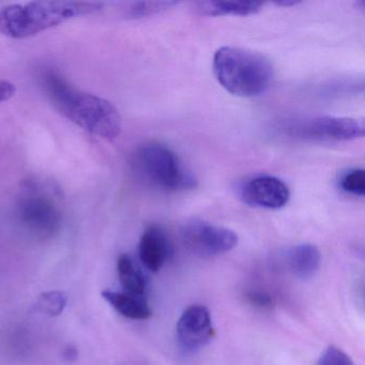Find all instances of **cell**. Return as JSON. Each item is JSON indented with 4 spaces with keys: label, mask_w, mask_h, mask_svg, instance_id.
Listing matches in <instances>:
<instances>
[{
    "label": "cell",
    "mask_w": 365,
    "mask_h": 365,
    "mask_svg": "<svg viewBox=\"0 0 365 365\" xmlns=\"http://www.w3.org/2000/svg\"><path fill=\"white\" fill-rule=\"evenodd\" d=\"M300 1H290V0H284V1H279L275 3L277 6H281V7H292V6L299 5Z\"/></svg>",
    "instance_id": "44dd1931"
},
{
    "label": "cell",
    "mask_w": 365,
    "mask_h": 365,
    "mask_svg": "<svg viewBox=\"0 0 365 365\" xmlns=\"http://www.w3.org/2000/svg\"><path fill=\"white\" fill-rule=\"evenodd\" d=\"M16 93V86L7 81H0V104L11 99Z\"/></svg>",
    "instance_id": "d6986e66"
},
{
    "label": "cell",
    "mask_w": 365,
    "mask_h": 365,
    "mask_svg": "<svg viewBox=\"0 0 365 365\" xmlns=\"http://www.w3.org/2000/svg\"><path fill=\"white\" fill-rule=\"evenodd\" d=\"M215 337L210 312L204 305L187 307L177 322L179 345L187 352L197 351Z\"/></svg>",
    "instance_id": "9c48e42d"
},
{
    "label": "cell",
    "mask_w": 365,
    "mask_h": 365,
    "mask_svg": "<svg viewBox=\"0 0 365 365\" xmlns=\"http://www.w3.org/2000/svg\"><path fill=\"white\" fill-rule=\"evenodd\" d=\"M181 238L187 251L202 258L227 253L238 243V236L232 230L204 221L185 224L181 230Z\"/></svg>",
    "instance_id": "52a82bcc"
},
{
    "label": "cell",
    "mask_w": 365,
    "mask_h": 365,
    "mask_svg": "<svg viewBox=\"0 0 365 365\" xmlns=\"http://www.w3.org/2000/svg\"><path fill=\"white\" fill-rule=\"evenodd\" d=\"M40 80L48 99L66 118L104 140H114L120 134L121 116L114 104L76 88L55 70L42 72Z\"/></svg>",
    "instance_id": "6da1fadb"
},
{
    "label": "cell",
    "mask_w": 365,
    "mask_h": 365,
    "mask_svg": "<svg viewBox=\"0 0 365 365\" xmlns=\"http://www.w3.org/2000/svg\"><path fill=\"white\" fill-rule=\"evenodd\" d=\"M176 5L175 1H140L130 4L125 11V18L143 19L157 16Z\"/></svg>",
    "instance_id": "9a60e30c"
},
{
    "label": "cell",
    "mask_w": 365,
    "mask_h": 365,
    "mask_svg": "<svg viewBox=\"0 0 365 365\" xmlns=\"http://www.w3.org/2000/svg\"><path fill=\"white\" fill-rule=\"evenodd\" d=\"M297 140L317 143H341L362 138L364 123L351 117L316 116L294 121L285 128Z\"/></svg>",
    "instance_id": "8992f818"
},
{
    "label": "cell",
    "mask_w": 365,
    "mask_h": 365,
    "mask_svg": "<svg viewBox=\"0 0 365 365\" xmlns=\"http://www.w3.org/2000/svg\"><path fill=\"white\" fill-rule=\"evenodd\" d=\"M131 168L145 185L165 193L185 192L197 185L195 177L183 168L178 155L161 143H145L138 147L131 157Z\"/></svg>",
    "instance_id": "277c9868"
},
{
    "label": "cell",
    "mask_w": 365,
    "mask_h": 365,
    "mask_svg": "<svg viewBox=\"0 0 365 365\" xmlns=\"http://www.w3.org/2000/svg\"><path fill=\"white\" fill-rule=\"evenodd\" d=\"M102 297L120 315L129 319H148L153 314L145 297L134 296L125 292H112V290H104L102 292Z\"/></svg>",
    "instance_id": "8fae6325"
},
{
    "label": "cell",
    "mask_w": 365,
    "mask_h": 365,
    "mask_svg": "<svg viewBox=\"0 0 365 365\" xmlns=\"http://www.w3.org/2000/svg\"><path fill=\"white\" fill-rule=\"evenodd\" d=\"M119 279L125 292L134 296L145 297L146 292V279L138 264L132 259L131 256L123 254L119 257L117 264Z\"/></svg>",
    "instance_id": "5bb4252c"
},
{
    "label": "cell",
    "mask_w": 365,
    "mask_h": 365,
    "mask_svg": "<svg viewBox=\"0 0 365 365\" xmlns=\"http://www.w3.org/2000/svg\"><path fill=\"white\" fill-rule=\"evenodd\" d=\"M61 200L52 187L29 180L21 187L16 200V217L23 230L37 240H50L63 224Z\"/></svg>",
    "instance_id": "5b68a950"
},
{
    "label": "cell",
    "mask_w": 365,
    "mask_h": 365,
    "mask_svg": "<svg viewBox=\"0 0 365 365\" xmlns=\"http://www.w3.org/2000/svg\"><path fill=\"white\" fill-rule=\"evenodd\" d=\"M170 239L161 226L151 225L140 237L138 255L145 268L151 272L161 270L170 255Z\"/></svg>",
    "instance_id": "30bf717a"
},
{
    "label": "cell",
    "mask_w": 365,
    "mask_h": 365,
    "mask_svg": "<svg viewBox=\"0 0 365 365\" xmlns=\"http://www.w3.org/2000/svg\"><path fill=\"white\" fill-rule=\"evenodd\" d=\"M101 8V4L87 1H33L8 6L0 9V34L14 39L33 37Z\"/></svg>",
    "instance_id": "3957f363"
},
{
    "label": "cell",
    "mask_w": 365,
    "mask_h": 365,
    "mask_svg": "<svg viewBox=\"0 0 365 365\" xmlns=\"http://www.w3.org/2000/svg\"><path fill=\"white\" fill-rule=\"evenodd\" d=\"M320 260L319 250L309 243L297 245L287 253L288 266L299 279H307L314 277L319 269Z\"/></svg>",
    "instance_id": "7c38bea8"
},
{
    "label": "cell",
    "mask_w": 365,
    "mask_h": 365,
    "mask_svg": "<svg viewBox=\"0 0 365 365\" xmlns=\"http://www.w3.org/2000/svg\"><path fill=\"white\" fill-rule=\"evenodd\" d=\"M341 191L352 196L363 197L365 195V172L362 168L348 170L339 178Z\"/></svg>",
    "instance_id": "e0dca14e"
},
{
    "label": "cell",
    "mask_w": 365,
    "mask_h": 365,
    "mask_svg": "<svg viewBox=\"0 0 365 365\" xmlns=\"http://www.w3.org/2000/svg\"><path fill=\"white\" fill-rule=\"evenodd\" d=\"M317 365H354V363L343 350L330 346L322 352Z\"/></svg>",
    "instance_id": "ac0fdd59"
},
{
    "label": "cell",
    "mask_w": 365,
    "mask_h": 365,
    "mask_svg": "<svg viewBox=\"0 0 365 365\" xmlns=\"http://www.w3.org/2000/svg\"><path fill=\"white\" fill-rule=\"evenodd\" d=\"M213 73L226 91L241 98L262 95L274 78L272 63L264 55L234 46H223L215 52Z\"/></svg>",
    "instance_id": "7a4b0ae2"
},
{
    "label": "cell",
    "mask_w": 365,
    "mask_h": 365,
    "mask_svg": "<svg viewBox=\"0 0 365 365\" xmlns=\"http://www.w3.org/2000/svg\"><path fill=\"white\" fill-rule=\"evenodd\" d=\"M76 356H78V352L74 348H68L65 351V356L69 361H71L72 358H76Z\"/></svg>",
    "instance_id": "7402d4cb"
},
{
    "label": "cell",
    "mask_w": 365,
    "mask_h": 365,
    "mask_svg": "<svg viewBox=\"0 0 365 365\" xmlns=\"http://www.w3.org/2000/svg\"><path fill=\"white\" fill-rule=\"evenodd\" d=\"M67 302L68 297L63 292H44L38 298L37 302H36V309L46 315L57 316L63 313Z\"/></svg>",
    "instance_id": "2e32d148"
},
{
    "label": "cell",
    "mask_w": 365,
    "mask_h": 365,
    "mask_svg": "<svg viewBox=\"0 0 365 365\" xmlns=\"http://www.w3.org/2000/svg\"><path fill=\"white\" fill-rule=\"evenodd\" d=\"M264 4L253 1H200L195 4L198 14L205 16H240L258 14Z\"/></svg>",
    "instance_id": "4fadbf2b"
},
{
    "label": "cell",
    "mask_w": 365,
    "mask_h": 365,
    "mask_svg": "<svg viewBox=\"0 0 365 365\" xmlns=\"http://www.w3.org/2000/svg\"><path fill=\"white\" fill-rule=\"evenodd\" d=\"M250 299H251L252 302L256 303L257 305H260V307H266V305H270V298L268 296H264L262 294H257V292H254L250 296Z\"/></svg>",
    "instance_id": "ffe728a7"
},
{
    "label": "cell",
    "mask_w": 365,
    "mask_h": 365,
    "mask_svg": "<svg viewBox=\"0 0 365 365\" xmlns=\"http://www.w3.org/2000/svg\"><path fill=\"white\" fill-rule=\"evenodd\" d=\"M240 198L245 204L267 210H279L289 202L290 191L281 179L271 175H257L241 185Z\"/></svg>",
    "instance_id": "ba28073f"
}]
</instances>
